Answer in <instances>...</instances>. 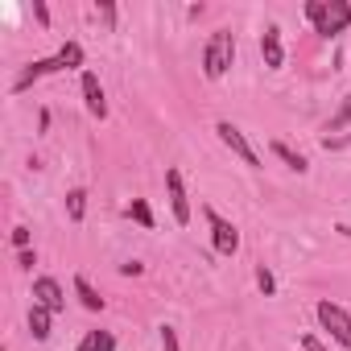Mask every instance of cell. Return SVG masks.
<instances>
[{
	"label": "cell",
	"mask_w": 351,
	"mask_h": 351,
	"mask_svg": "<svg viewBox=\"0 0 351 351\" xmlns=\"http://www.w3.org/2000/svg\"><path fill=\"white\" fill-rule=\"evenodd\" d=\"M75 293H79V302H83V306H87L91 314H99V310H104V298L95 293V285H91V281H87L83 273L75 277Z\"/></svg>",
	"instance_id": "11"
},
{
	"label": "cell",
	"mask_w": 351,
	"mask_h": 351,
	"mask_svg": "<svg viewBox=\"0 0 351 351\" xmlns=\"http://www.w3.org/2000/svg\"><path fill=\"white\" fill-rule=\"evenodd\" d=\"M314 314H318V322H322V330L343 347V351H351V314L339 306V302H330V298H322L318 306H314Z\"/></svg>",
	"instance_id": "4"
},
{
	"label": "cell",
	"mask_w": 351,
	"mask_h": 351,
	"mask_svg": "<svg viewBox=\"0 0 351 351\" xmlns=\"http://www.w3.org/2000/svg\"><path fill=\"white\" fill-rule=\"evenodd\" d=\"M79 351H116V339L108 330H87L79 339Z\"/></svg>",
	"instance_id": "12"
},
{
	"label": "cell",
	"mask_w": 351,
	"mask_h": 351,
	"mask_svg": "<svg viewBox=\"0 0 351 351\" xmlns=\"http://www.w3.org/2000/svg\"><path fill=\"white\" fill-rule=\"evenodd\" d=\"M261 58H265L269 71H281V62H285V46H281V29H277V25H269V29L261 34Z\"/></svg>",
	"instance_id": "10"
},
{
	"label": "cell",
	"mask_w": 351,
	"mask_h": 351,
	"mask_svg": "<svg viewBox=\"0 0 351 351\" xmlns=\"http://www.w3.org/2000/svg\"><path fill=\"white\" fill-rule=\"evenodd\" d=\"M120 273H124V277H141L145 265H141V261H128V265H120Z\"/></svg>",
	"instance_id": "23"
},
{
	"label": "cell",
	"mask_w": 351,
	"mask_h": 351,
	"mask_svg": "<svg viewBox=\"0 0 351 351\" xmlns=\"http://www.w3.org/2000/svg\"><path fill=\"white\" fill-rule=\"evenodd\" d=\"M66 215H71V223H83V215H87V191H71L66 195Z\"/></svg>",
	"instance_id": "15"
},
{
	"label": "cell",
	"mask_w": 351,
	"mask_h": 351,
	"mask_svg": "<svg viewBox=\"0 0 351 351\" xmlns=\"http://www.w3.org/2000/svg\"><path fill=\"white\" fill-rule=\"evenodd\" d=\"M17 265H21V269H34V265H38V256H34L29 248H21V252H17Z\"/></svg>",
	"instance_id": "22"
},
{
	"label": "cell",
	"mask_w": 351,
	"mask_h": 351,
	"mask_svg": "<svg viewBox=\"0 0 351 351\" xmlns=\"http://www.w3.org/2000/svg\"><path fill=\"white\" fill-rule=\"evenodd\" d=\"M83 104H87V112L95 116V120H108V95H104V87H99V75L95 71H83Z\"/></svg>",
	"instance_id": "8"
},
{
	"label": "cell",
	"mask_w": 351,
	"mask_h": 351,
	"mask_svg": "<svg viewBox=\"0 0 351 351\" xmlns=\"http://www.w3.org/2000/svg\"><path fill=\"white\" fill-rule=\"evenodd\" d=\"M128 215H132L141 228H153V211H149V203H145V199H132V203H128Z\"/></svg>",
	"instance_id": "17"
},
{
	"label": "cell",
	"mask_w": 351,
	"mask_h": 351,
	"mask_svg": "<svg viewBox=\"0 0 351 351\" xmlns=\"http://www.w3.org/2000/svg\"><path fill=\"white\" fill-rule=\"evenodd\" d=\"M256 285H261V293H265V298H269V293H277V281H273L269 265H256Z\"/></svg>",
	"instance_id": "18"
},
{
	"label": "cell",
	"mask_w": 351,
	"mask_h": 351,
	"mask_svg": "<svg viewBox=\"0 0 351 351\" xmlns=\"http://www.w3.org/2000/svg\"><path fill=\"white\" fill-rule=\"evenodd\" d=\"M347 120H351V95H343V104H339V112L330 116L326 132H343V128H347Z\"/></svg>",
	"instance_id": "16"
},
{
	"label": "cell",
	"mask_w": 351,
	"mask_h": 351,
	"mask_svg": "<svg viewBox=\"0 0 351 351\" xmlns=\"http://www.w3.org/2000/svg\"><path fill=\"white\" fill-rule=\"evenodd\" d=\"M75 66H83V46H79V42H66L54 58H38V62H29V66L13 79V91H25V87L38 83V79L58 75V71H75Z\"/></svg>",
	"instance_id": "2"
},
{
	"label": "cell",
	"mask_w": 351,
	"mask_h": 351,
	"mask_svg": "<svg viewBox=\"0 0 351 351\" xmlns=\"http://www.w3.org/2000/svg\"><path fill=\"white\" fill-rule=\"evenodd\" d=\"M215 132H219V141H223V145H228V149H232V153H236V157H240L244 165L261 169V157H256V149L248 145V136H244V132H240V128H236L232 120H219V124H215Z\"/></svg>",
	"instance_id": "6"
},
{
	"label": "cell",
	"mask_w": 351,
	"mask_h": 351,
	"mask_svg": "<svg viewBox=\"0 0 351 351\" xmlns=\"http://www.w3.org/2000/svg\"><path fill=\"white\" fill-rule=\"evenodd\" d=\"M165 195H169V211H173V219L186 228V223H191V195H186V182H182V173H178V169H165Z\"/></svg>",
	"instance_id": "7"
},
{
	"label": "cell",
	"mask_w": 351,
	"mask_h": 351,
	"mask_svg": "<svg viewBox=\"0 0 351 351\" xmlns=\"http://www.w3.org/2000/svg\"><path fill=\"white\" fill-rule=\"evenodd\" d=\"M34 302H38V306H46L50 314L66 310V293H62V285H58L54 277H38V281H34Z\"/></svg>",
	"instance_id": "9"
},
{
	"label": "cell",
	"mask_w": 351,
	"mask_h": 351,
	"mask_svg": "<svg viewBox=\"0 0 351 351\" xmlns=\"http://www.w3.org/2000/svg\"><path fill=\"white\" fill-rule=\"evenodd\" d=\"M302 351H330L322 339H314V335H302Z\"/></svg>",
	"instance_id": "21"
},
{
	"label": "cell",
	"mask_w": 351,
	"mask_h": 351,
	"mask_svg": "<svg viewBox=\"0 0 351 351\" xmlns=\"http://www.w3.org/2000/svg\"><path fill=\"white\" fill-rule=\"evenodd\" d=\"M335 232H343V236H347V240H351V228H347V223H339V228H335Z\"/></svg>",
	"instance_id": "26"
},
{
	"label": "cell",
	"mask_w": 351,
	"mask_h": 351,
	"mask_svg": "<svg viewBox=\"0 0 351 351\" xmlns=\"http://www.w3.org/2000/svg\"><path fill=\"white\" fill-rule=\"evenodd\" d=\"M95 13H99V17H104V21H108V25H116V5H99V9H95Z\"/></svg>",
	"instance_id": "25"
},
{
	"label": "cell",
	"mask_w": 351,
	"mask_h": 351,
	"mask_svg": "<svg viewBox=\"0 0 351 351\" xmlns=\"http://www.w3.org/2000/svg\"><path fill=\"white\" fill-rule=\"evenodd\" d=\"M9 240H13V248H17V252H21V248H29V228H13V236H9Z\"/></svg>",
	"instance_id": "20"
},
{
	"label": "cell",
	"mask_w": 351,
	"mask_h": 351,
	"mask_svg": "<svg viewBox=\"0 0 351 351\" xmlns=\"http://www.w3.org/2000/svg\"><path fill=\"white\" fill-rule=\"evenodd\" d=\"M306 21L318 38H339L351 25V5L347 0H306Z\"/></svg>",
	"instance_id": "1"
},
{
	"label": "cell",
	"mask_w": 351,
	"mask_h": 351,
	"mask_svg": "<svg viewBox=\"0 0 351 351\" xmlns=\"http://www.w3.org/2000/svg\"><path fill=\"white\" fill-rule=\"evenodd\" d=\"M161 351H182L178 347V330H173V326H161Z\"/></svg>",
	"instance_id": "19"
},
{
	"label": "cell",
	"mask_w": 351,
	"mask_h": 351,
	"mask_svg": "<svg viewBox=\"0 0 351 351\" xmlns=\"http://www.w3.org/2000/svg\"><path fill=\"white\" fill-rule=\"evenodd\" d=\"M203 215H207V223H211V240H215V252H223V256H236L240 252V232H236V223H228L215 207H203Z\"/></svg>",
	"instance_id": "5"
},
{
	"label": "cell",
	"mask_w": 351,
	"mask_h": 351,
	"mask_svg": "<svg viewBox=\"0 0 351 351\" xmlns=\"http://www.w3.org/2000/svg\"><path fill=\"white\" fill-rule=\"evenodd\" d=\"M232 62H236V38H232V29H215L207 38V46H203V75L223 79Z\"/></svg>",
	"instance_id": "3"
},
{
	"label": "cell",
	"mask_w": 351,
	"mask_h": 351,
	"mask_svg": "<svg viewBox=\"0 0 351 351\" xmlns=\"http://www.w3.org/2000/svg\"><path fill=\"white\" fill-rule=\"evenodd\" d=\"M34 17H38V21H42V25H50V9H46V5H42V0H34Z\"/></svg>",
	"instance_id": "24"
},
{
	"label": "cell",
	"mask_w": 351,
	"mask_h": 351,
	"mask_svg": "<svg viewBox=\"0 0 351 351\" xmlns=\"http://www.w3.org/2000/svg\"><path fill=\"white\" fill-rule=\"evenodd\" d=\"M273 157H281V161H285L289 169H298V173H306V169H310V161H306L302 153H293L285 141H273Z\"/></svg>",
	"instance_id": "13"
},
{
	"label": "cell",
	"mask_w": 351,
	"mask_h": 351,
	"mask_svg": "<svg viewBox=\"0 0 351 351\" xmlns=\"http://www.w3.org/2000/svg\"><path fill=\"white\" fill-rule=\"evenodd\" d=\"M29 330H34V339L42 343V339H50V310L46 306H38L34 302V310H29Z\"/></svg>",
	"instance_id": "14"
}]
</instances>
